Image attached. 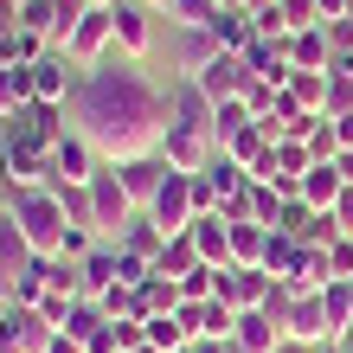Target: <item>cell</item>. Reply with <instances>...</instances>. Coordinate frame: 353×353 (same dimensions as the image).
Returning <instances> with one entry per match:
<instances>
[{
  "label": "cell",
  "instance_id": "cell-44",
  "mask_svg": "<svg viewBox=\"0 0 353 353\" xmlns=\"http://www.w3.org/2000/svg\"><path fill=\"white\" fill-rule=\"evenodd\" d=\"M334 168H341V180L353 186V148H341V154H334Z\"/></svg>",
  "mask_w": 353,
  "mask_h": 353
},
{
  "label": "cell",
  "instance_id": "cell-23",
  "mask_svg": "<svg viewBox=\"0 0 353 353\" xmlns=\"http://www.w3.org/2000/svg\"><path fill=\"white\" fill-rule=\"evenodd\" d=\"M84 270V296H103V289H116V244L110 238H97V251L77 263Z\"/></svg>",
  "mask_w": 353,
  "mask_h": 353
},
{
  "label": "cell",
  "instance_id": "cell-39",
  "mask_svg": "<svg viewBox=\"0 0 353 353\" xmlns=\"http://www.w3.org/2000/svg\"><path fill=\"white\" fill-rule=\"evenodd\" d=\"M327 52H334V58H353V19H327Z\"/></svg>",
  "mask_w": 353,
  "mask_h": 353
},
{
  "label": "cell",
  "instance_id": "cell-8",
  "mask_svg": "<svg viewBox=\"0 0 353 353\" xmlns=\"http://www.w3.org/2000/svg\"><path fill=\"white\" fill-rule=\"evenodd\" d=\"M58 334V327L39 315V308L26 302H7V315H0V353H46V341Z\"/></svg>",
  "mask_w": 353,
  "mask_h": 353
},
{
  "label": "cell",
  "instance_id": "cell-34",
  "mask_svg": "<svg viewBox=\"0 0 353 353\" xmlns=\"http://www.w3.org/2000/svg\"><path fill=\"white\" fill-rule=\"evenodd\" d=\"M251 219H257V225H276V219H283V193H276V180H251Z\"/></svg>",
  "mask_w": 353,
  "mask_h": 353
},
{
  "label": "cell",
  "instance_id": "cell-5",
  "mask_svg": "<svg viewBox=\"0 0 353 353\" xmlns=\"http://www.w3.org/2000/svg\"><path fill=\"white\" fill-rule=\"evenodd\" d=\"M141 212H148V219H154L168 238H180L186 225L199 219V205H193V174H180V168H174L168 180H161V193H154L148 205H141Z\"/></svg>",
  "mask_w": 353,
  "mask_h": 353
},
{
  "label": "cell",
  "instance_id": "cell-18",
  "mask_svg": "<svg viewBox=\"0 0 353 353\" xmlns=\"http://www.w3.org/2000/svg\"><path fill=\"white\" fill-rule=\"evenodd\" d=\"M232 341H238V347H251V353H276L289 334H283V327L263 315V308H244V315H238V334H232Z\"/></svg>",
  "mask_w": 353,
  "mask_h": 353
},
{
  "label": "cell",
  "instance_id": "cell-15",
  "mask_svg": "<svg viewBox=\"0 0 353 353\" xmlns=\"http://www.w3.org/2000/svg\"><path fill=\"white\" fill-rule=\"evenodd\" d=\"M186 238L199 244V257H205V263H219V270L232 263V225H225L219 212H199L193 225H186Z\"/></svg>",
  "mask_w": 353,
  "mask_h": 353
},
{
  "label": "cell",
  "instance_id": "cell-54",
  "mask_svg": "<svg viewBox=\"0 0 353 353\" xmlns=\"http://www.w3.org/2000/svg\"><path fill=\"white\" fill-rule=\"evenodd\" d=\"M347 347H353V334H347Z\"/></svg>",
  "mask_w": 353,
  "mask_h": 353
},
{
  "label": "cell",
  "instance_id": "cell-31",
  "mask_svg": "<svg viewBox=\"0 0 353 353\" xmlns=\"http://www.w3.org/2000/svg\"><path fill=\"white\" fill-rule=\"evenodd\" d=\"M32 103V65H0V116Z\"/></svg>",
  "mask_w": 353,
  "mask_h": 353
},
{
  "label": "cell",
  "instance_id": "cell-21",
  "mask_svg": "<svg viewBox=\"0 0 353 353\" xmlns=\"http://www.w3.org/2000/svg\"><path fill=\"white\" fill-rule=\"evenodd\" d=\"M302 251H308V244H296L289 232H270V244H263V270H270L276 283H296V270H302Z\"/></svg>",
  "mask_w": 353,
  "mask_h": 353
},
{
  "label": "cell",
  "instance_id": "cell-40",
  "mask_svg": "<svg viewBox=\"0 0 353 353\" xmlns=\"http://www.w3.org/2000/svg\"><path fill=\"white\" fill-rule=\"evenodd\" d=\"M327 270H334V283L353 276V238H334V244H327Z\"/></svg>",
  "mask_w": 353,
  "mask_h": 353
},
{
  "label": "cell",
  "instance_id": "cell-32",
  "mask_svg": "<svg viewBox=\"0 0 353 353\" xmlns=\"http://www.w3.org/2000/svg\"><path fill=\"white\" fill-rule=\"evenodd\" d=\"M289 97H296L308 116H327V71H296L289 77Z\"/></svg>",
  "mask_w": 353,
  "mask_h": 353
},
{
  "label": "cell",
  "instance_id": "cell-11",
  "mask_svg": "<svg viewBox=\"0 0 353 353\" xmlns=\"http://www.w3.org/2000/svg\"><path fill=\"white\" fill-rule=\"evenodd\" d=\"M193 84L212 97V103H232V97H244V90H251V65H244V52H219L212 65L193 77Z\"/></svg>",
  "mask_w": 353,
  "mask_h": 353
},
{
  "label": "cell",
  "instance_id": "cell-48",
  "mask_svg": "<svg viewBox=\"0 0 353 353\" xmlns=\"http://www.w3.org/2000/svg\"><path fill=\"white\" fill-rule=\"evenodd\" d=\"M148 7H154V13H168V0H148Z\"/></svg>",
  "mask_w": 353,
  "mask_h": 353
},
{
  "label": "cell",
  "instance_id": "cell-20",
  "mask_svg": "<svg viewBox=\"0 0 353 353\" xmlns=\"http://www.w3.org/2000/svg\"><path fill=\"white\" fill-rule=\"evenodd\" d=\"M180 302H186V296H180V283H174V276H161V270L135 289V315H141V321H148V315H174Z\"/></svg>",
  "mask_w": 353,
  "mask_h": 353
},
{
  "label": "cell",
  "instance_id": "cell-28",
  "mask_svg": "<svg viewBox=\"0 0 353 353\" xmlns=\"http://www.w3.org/2000/svg\"><path fill=\"white\" fill-rule=\"evenodd\" d=\"M199 263H205V257H199V244H193V238L180 232V238H168V251H161V263H154V270H161V276H174V283H180V276H193Z\"/></svg>",
  "mask_w": 353,
  "mask_h": 353
},
{
  "label": "cell",
  "instance_id": "cell-13",
  "mask_svg": "<svg viewBox=\"0 0 353 353\" xmlns=\"http://www.w3.org/2000/svg\"><path fill=\"white\" fill-rule=\"evenodd\" d=\"M116 168H122V186H129V199H135V205H148V199L161 193V180L174 174L161 154H135V161H116Z\"/></svg>",
  "mask_w": 353,
  "mask_h": 353
},
{
  "label": "cell",
  "instance_id": "cell-38",
  "mask_svg": "<svg viewBox=\"0 0 353 353\" xmlns=\"http://www.w3.org/2000/svg\"><path fill=\"white\" fill-rule=\"evenodd\" d=\"M71 302H77V296H58V289H46V296H39V315H46L52 327H65V321H71Z\"/></svg>",
  "mask_w": 353,
  "mask_h": 353
},
{
  "label": "cell",
  "instance_id": "cell-30",
  "mask_svg": "<svg viewBox=\"0 0 353 353\" xmlns=\"http://www.w3.org/2000/svg\"><path fill=\"white\" fill-rule=\"evenodd\" d=\"M52 46L39 32H26V26H13V32H0V65H32V58H46Z\"/></svg>",
  "mask_w": 353,
  "mask_h": 353
},
{
  "label": "cell",
  "instance_id": "cell-50",
  "mask_svg": "<svg viewBox=\"0 0 353 353\" xmlns=\"http://www.w3.org/2000/svg\"><path fill=\"white\" fill-rule=\"evenodd\" d=\"M347 19H353V0H347Z\"/></svg>",
  "mask_w": 353,
  "mask_h": 353
},
{
  "label": "cell",
  "instance_id": "cell-7",
  "mask_svg": "<svg viewBox=\"0 0 353 353\" xmlns=\"http://www.w3.org/2000/svg\"><path fill=\"white\" fill-rule=\"evenodd\" d=\"M77 77H84V71L71 65V52H65V46H52L46 58H32V103H58V110H71Z\"/></svg>",
  "mask_w": 353,
  "mask_h": 353
},
{
  "label": "cell",
  "instance_id": "cell-51",
  "mask_svg": "<svg viewBox=\"0 0 353 353\" xmlns=\"http://www.w3.org/2000/svg\"><path fill=\"white\" fill-rule=\"evenodd\" d=\"M180 353H193V347H180Z\"/></svg>",
  "mask_w": 353,
  "mask_h": 353
},
{
  "label": "cell",
  "instance_id": "cell-42",
  "mask_svg": "<svg viewBox=\"0 0 353 353\" xmlns=\"http://www.w3.org/2000/svg\"><path fill=\"white\" fill-rule=\"evenodd\" d=\"M334 219H341V232H347V238H353V186H347V193H341V199H334Z\"/></svg>",
  "mask_w": 353,
  "mask_h": 353
},
{
  "label": "cell",
  "instance_id": "cell-36",
  "mask_svg": "<svg viewBox=\"0 0 353 353\" xmlns=\"http://www.w3.org/2000/svg\"><path fill=\"white\" fill-rule=\"evenodd\" d=\"M154 276V263L148 257H135V251H116V283H129V289H141Z\"/></svg>",
  "mask_w": 353,
  "mask_h": 353
},
{
  "label": "cell",
  "instance_id": "cell-3",
  "mask_svg": "<svg viewBox=\"0 0 353 353\" xmlns=\"http://www.w3.org/2000/svg\"><path fill=\"white\" fill-rule=\"evenodd\" d=\"M0 122H7L13 148H39V154H52L58 141L71 135V110H58V103H19V110L0 116Z\"/></svg>",
  "mask_w": 353,
  "mask_h": 353
},
{
  "label": "cell",
  "instance_id": "cell-43",
  "mask_svg": "<svg viewBox=\"0 0 353 353\" xmlns=\"http://www.w3.org/2000/svg\"><path fill=\"white\" fill-rule=\"evenodd\" d=\"M315 7H321V26L327 19H347V0H315Z\"/></svg>",
  "mask_w": 353,
  "mask_h": 353
},
{
  "label": "cell",
  "instance_id": "cell-37",
  "mask_svg": "<svg viewBox=\"0 0 353 353\" xmlns=\"http://www.w3.org/2000/svg\"><path fill=\"white\" fill-rule=\"evenodd\" d=\"M283 19H289V32H308V26H321V7L315 0H276Z\"/></svg>",
  "mask_w": 353,
  "mask_h": 353
},
{
  "label": "cell",
  "instance_id": "cell-35",
  "mask_svg": "<svg viewBox=\"0 0 353 353\" xmlns=\"http://www.w3.org/2000/svg\"><path fill=\"white\" fill-rule=\"evenodd\" d=\"M308 154H315V161H334V154H341V129H334V116H315V129H308Z\"/></svg>",
  "mask_w": 353,
  "mask_h": 353
},
{
  "label": "cell",
  "instance_id": "cell-45",
  "mask_svg": "<svg viewBox=\"0 0 353 353\" xmlns=\"http://www.w3.org/2000/svg\"><path fill=\"white\" fill-rule=\"evenodd\" d=\"M276 353H315V347H302V341H283V347H276Z\"/></svg>",
  "mask_w": 353,
  "mask_h": 353
},
{
  "label": "cell",
  "instance_id": "cell-2",
  "mask_svg": "<svg viewBox=\"0 0 353 353\" xmlns=\"http://www.w3.org/2000/svg\"><path fill=\"white\" fill-rule=\"evenodd\" d=\"M7 193H13V186H7ZM13 225L26 232V244H32L39 257H58V244H65V232H71V219H65V205H58L52 186L13 193Z\"/></svg>",
  "mask_w": 353,
  "mask_h": 353
},
{
  "label": "cell",
  "instance_id": "cell-46",
  "mask_svg": "<svg viewBox=\"0 0 353 353\" xmlns=\"http://www.w3.org/2000/svg\"><path fill=\"white\" fill-rule=\"evenodd\" d=\"M315 353H347V347H341V341H327V347H315Z\"/></svg>",
  "mask_w": 353,
  "mask_h": 353
},
{
  "label": "cell",
  "instance_id": "cell-27",
  "mask_svg": "<svg viewBox=\"0 0 353 353\" xmlns=\"http://www.w3.org/2000/svg\"><path fill=\"white\" fill-rule=\"evenodd\" d=\"M219 13H225L219 0H168V19H174L180 32H212Z\"/></svg>",
  "mask_w": 353,
  "mask_h": 353
},
{
  "label": "cell",
  "instance_id": "cell-52",
  "mask_svg": "<svg viewBox=\"0 0 353 353\" xmlns=\"http://www.w3.org/2000/svg\"><path fill=\"white\" fill-rule=\"evenodd\" d=\"M347 289H353V276H347Z\"/></svg>",
  "mask_w": 353,
  "mask_h": 353
},
{
  "label": "cell",
  "instance_id": "cell-26",
  "mask_svg": "<svg viewBox=\"0 0 353 353\" xmlns=\"http://www.w3.org/2000/svg\"><path fill=\"white\" fill-rule=\"evenodd\" d=\"M212 39H219L225 52H244V46L257 39V19H251V13H238V7H225V13L212 19Z\"/></svg>",
  "mask_w": 353,
  "mask_h": 353
},
{
  "label": "cell",
  "instance_id": "cell-47",
  "mask_svg": "<svg viewBox=\"0 0 353 353\" xmlns=\"http://www.w3.org/2000/svg\"><path fill=\"white\" fill-rule=\"evenodd\" d=\"M84 7H116V0H84Z\"/></svg>",
  "mask_w": 353,
  "mask_h": 353
},
{
  "label": "cell",
  "instance_id": "cell-29",
  "mask_svg": "<svg viewBox=\"0 0 353 353\" xmlns=\"http://www.w3.org/2000/svg\"><path fill=\"white\" fill-rule=\"evenodd\" d=\"M263 244H270V225H257V219L232 225V263H257L263 270Z\"/></svg>",
  "mask_w": 353,
  "mask_h": 353
},
{
  "label": "cell",
  "instance_id": "cell-9",
  "mask_svg": "<svg viewBox=\"0 0 353 353\" xmlns=\"http://www.w3.org/2000/svg\"><path fill=\"white\" fill-rule=\"evenodd\" d=\"M110 13H116V52L141 65L148 46H154V7H148V0H116Z\"/></svg>",
  "mask_w": 353,
  "mask_h": 353
},
{
  "label": "cell",
  "instance_id": "cell-17",
  "mask_svg": "<svg viewBox=\"0 0 353 353\" xmlns=\"http://www.w3.org/2000/svg\"><path fill=\"white\" fill-rule=\"evenodd\" d=\"M116 251H135V257H148V263H161V251H168V232L148 219V212H135L129 225L116 232Z\"/></svg>",
  "mask_w": 353,
  "mask_h": 353
},
{
  "label": "cell",
  "instance_id": "cell-1",
  "mask_svg": "<svg viewBox=\"0 0 353 353\" xmlns=\"http://www.w3.org/2000/svg\"><path fill=\"white\" fill-rule=\"evenodd\" d=\"M71 129L97 141L103 161H135V154H154L161 135H168V84L148 77L135 58H97V65L77 77V97H71Z\"/></svg>",
  "mask_w": 353,
  "mask_h": 353
},
{
  "label": "cell",
  "instance_id": "cell-16",
  "mask_svg": "<svg viewBox=\"0 0 353 353\" xmlns=\"http://www.w3.org/2000/svg\"><path fill=\"white\" fill-rule=\"evenodd\" d=\"M347 193V180H341V168H334V161H315V168H308L302 174V205H315V212H334V199Z\"/></svg>",
  "mask_w": 353,
  "mask_h": 353
},
{
  "label": "cell",
  "instance_id": "cell-53",
  "mask_svg": "<svg viewBox=\"0 0 353 353\" xmlns=\"http://www.w3.org/2000/svg\"><path fill=\"white\" fill-rule=\"evenodd\" d=\"M341 347H347V341H341ZM347 353H353V347H347Z\"/></svg>",
  "mask_w": 353,
  "mask_h": 353
},
{
  "label": "cell",
  "instance_id": "cell-4",
  "mask_svg": "<svg viewBox=\"0 0 353 353\" xmlns=\"http://www.w3.org/2000/svg\"><path fill=\"white\" fill-rule=\"evenodd\" d=\"M90 186V212H97V238H110L116 244V232H122V225H129L135 212H141V205L129 199V186H122V168H116V161H103V168L84 180Z\"/></svg>",
  "mask_w": 353,
  "mask_h": 353
},
{
  "label": "cell",
  "instance_id": "cell-22",
  "mask_svg": "<svg viewBox=\"0 0 353 353\" xmlns=\"http://www.w3.org/2000/svg\"><path fill=\"white\" fill-rule=\"evenodd\" d=\"M219 52H225V46H219L212 32H180V52H174V71H180V77H199V71L212 65Z\"/></svg>",
  "mask_w": 353,
  "mask_h": 353
},
{
  "label": "cell",
  "instance_id": "cell-25",
  "mask_svg": "<svg viewBox=\"0 0 353 353\" xmlns=\"http://www.w3.org/2000/svg\"><path fill=\"white\" fill-rule=\"evenodd\" d=\"M251 103H244V97H232V103H219V116H212V141H219V148H232V141L244 135V129H251Z\"/></svg>",
  "mask_w": 353,
  "mask_h": 353
},
{
  "label": "cell",
  "instance_id": "cell-10",
  "mask_svg": "<svg viewBox=\"0 0 353 353\" xmlns=\"http://www.w3.org/2000/svg\"><path fill=\"white\" fill-rule=\"evenodd\" d=\"M270 283H276V276L257 270V263H225V270H219V302H232L238 315H244V308H263Z\"/></svg>",
  "mask_w": 353,
  "mask_h": 353
},
{
  "label": "cell",
  "instance_id": "cell-6",
  "mask_svg": "<svg viewBox=\"0 0 353 353\" xmlns=\"http://www.w3.org/2000/svg\"><path fill=\"white\" fill-rule=\"evenodd\" d=\"M65 52H71L77 71H90L97 58H110V52H116V13H110V7H90V13L65 32Z\"/></svg>",
  "mask_w": 353,
  "mask_h": 353
},
{
  "label": "cell",
  "instance_id": "cell-12",
  "mask_svg": "<svg viewBox=\"0 0 353 353\" xmlns=\"http://www.w3.org/2000/svg\"><path fill=\"white\" fill-rule=\"evenodd\" d=\"M103 168V154H97V141H84V135H65V141H58V148H52V180H71V186H84L90 174Z\"/></svg>",
  "mask_w": 353,
  "mask_h": 353
},
{
  "label": "cell",
  "instance_id": "cell-41",
  "mask_svg": "<svg viewBox=\"0 0 353 353\" xmlns=\"http://www.w3.org/2000/svg\"><path fill=\"white\" fill-rule=\"evenodd\" d=\"M46 353H84V341H77V334H65V327H58V334L46 341Z\"/></svg>",
  "mask_w": 353,
  "mask_h": 353
},
{
  "label": "cell",
  "instance_id": "cell-14",
  "mask_svg": "<svg viewBox=\"0 0 353 353\" xmlns=\"http://www.w3.org/2000/svg\"><path fill=\"white\" fill-rule=\"evenodd\" d=\"M0 180H7L13 193L52 186V154H39V148H13V154H7V168H0Z\"/></svg>",
  "mask_w": 353,
  "mask_h": 353
},
{
  "label": "cell",
  "instance_id": "cell-24",
  "mask_svg": "<svg viewBox=\"0 0 353 353\" xmlns=\"http://www.w3.org/2000/svg\"><path fill=\"white\" fill-rule=\"evenodd\" d=\"M321 315H327V334H334V341L353 334V289L347 283H327L321 289Z\"/></svg>",
  "mask_w": 353,
  "mask_h": 353
},
{
  "label": "cell",
  "instance_id": "cell-49",
  "mask_svg": "<svg viewBox=\"0 0 353 353\" xmlns=\"http://www.w3.org/2000/svg\"><path fill=\"white\" fill-rule=\"evenodd\" d=\"M135 353H161V347H154V341H148V347H135Z\"/></svg>",
  "mask_w": 353,
  "mask_h": 353
},
{
  "label": "cell",
  "instance_id": "cell-19",
  "mask_svg": "<svg viewBox=\"0 0 353 353\" xmlns=\"http://www.w3.org/2000/svg\"><path fill=\"white\" fill-rule=\"evenodd\" d=\"M283 46H289V65H296V71H327V65H334V52H327V32H321V26L289 32Z\"/></svg>",
  "mask_w": 353,
  "mask_h": 353
},
{
  "label": "cell",
  "instance_id": "cell-33",
  "mask_svg": "<svg viewBox=\"0 0 353 353\" xmlns=\"http://www.w3.org/2000/svg\"><path fill=\"white\" fill-rule=\"evenodd\" d=\"M148 341L161 353H180V347H193V334H186V321L180 315H148Z\"/></svg>",
  "mask_w": 353,
  "mask_h": 353
}]
</instances>
